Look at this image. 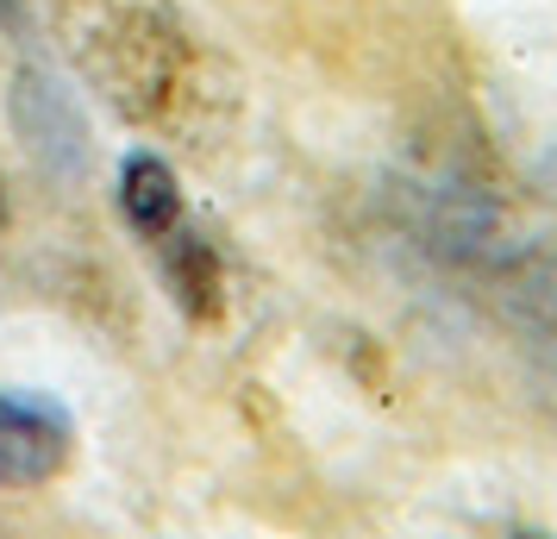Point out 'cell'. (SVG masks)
<instances>
[{"label":"cell","instance_id":"2","mask_svg":"<svg viewBox=\"0 0 557 539\" xmlns=\"http://www.w3.org/2000/svg\"><path fill=\"white\" fill-rule=\"evenodd\" d=\"M7 107H13L20 145H26L45 170H57V176H82V170H88V120H82V107L57 88V76L20 70Z\"/></svg>","mask_w":557,"mask_h":539},{"label":"cell","instance_id":"5","mask_svg":"<svg viewBox=\"0 0 557 539\" xmlns=\"http://www.w3.org/2000/svg\"><path fill=\"white\" fill-rule=\"evenodd\" d=\"M120 207H126V220L145 232V238L176 232L182 226V182H176V170H170L157 151L126 157V170H120Z\"/></svg>","mask_w":557,"mask_h":539},{"label":"cell","instance_id":"4","mask_svg":"<svg viewBox=\"0 0 557 539\" xmlns=\"http://www.w3.org/2000/svg\"><path fill=\"white\" fill-rule=\"evenodd\" d=\"M151 245H157V270H163V289L176 295V308L188 314V320H220V308H226V270H220V252L188 226L163 232V238H151Z\"/></svg>","mask_w":557,"mask_h":539},{"label":"cell","instance_id":"3","mask_svg":"<svg viewBox=\"0 0 557 539\" xmlns=\"http://www.w3.org/2000/svg\"><path fill=\"white\" fill-rule=\"evenodd\" d=\"M70 414L45 395H0V483H51L70 464Z\"/></svg>","mask_w":557,"mask_h":539},{"label":"cell","instance_id":"6","mask_svg":"<svg viewBox=\"0 0 557 539\" xmlns=\"http://www.w3.org/2000/svg\"><path fill=\"white\" fill-rule=\"evenodd\" d=\"M32 26V0H0V32H26Z\"/></svg>","mask_w":557,"mask_h":539},{"label":"cell","instance_id":"7","mask_svg":"<svg viewBox=\"0 0 557 539\" xmlns=\"http://www.w3.org/2000/svg\"><path fill=\"white\" fill-rule=\"evenodd\" d=\"M507 539H552V534H532V527H513Z\"/></svg>","mask_w":557,"mask_h":539},{"label":"cell","instance_id":"1","mask_svg":"<svg viewBox=\"0 0 557 539\" xmlns=\"http://www.w3.org/2000/svg\"><path fill=\"white\" fill-rule=\"evenodd\" d=\"M57 32L88 88L126 120H157L182 95L188 38L170 0H57Z\"/></svg>","mask_w":557,"mask_h":539}]
</instances>
